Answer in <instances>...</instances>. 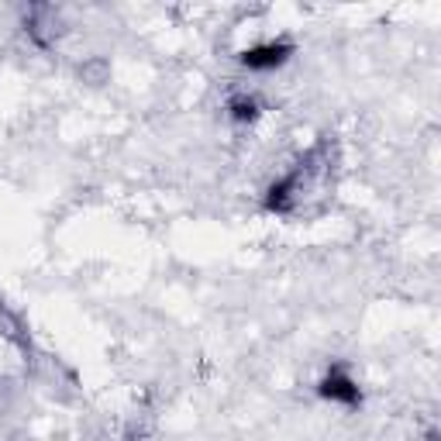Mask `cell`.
Instances as JSON below:
<instances>
[{
	"label": "cell",
	"mask_w": 441,
	"mask_h": 441,
	"mask_svg": "<svg viewBox=\"0 0 441 441\" xmlns=\"http://www.w3.org/2000/svg\"><path fill=\"white\" fill-rule=\"evenodd\" d=\"M286 52H290L286 45H262V49H252V52L245 56V62L262 69V66H276V62H283V56H286Z\"/></svg>",
	"instance_id": "1"
},
{
	"label": "cell",
	"mask_w": 441,
	"mask_h": 441,
	"mask_svg": "<svg viewBox=\"0 0 441 441\" xmlns=\"http://www.w3.org/2000/svg\"><path fill=\"white\" fill-rule=\"evenodd\" d=\"M324 393H327V397H345V400H355V397H358L352 389V382L342 380V376H331V380L324 382Z\"/></svg>",
	"instance_id": "2"
}]
</instances>
